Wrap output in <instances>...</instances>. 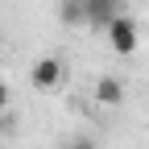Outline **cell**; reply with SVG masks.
Listing matches in <instances>:
<instances>
[{
    "label": "cell",
    "mask_w": 149,
    "mask_h": 149,
    "mask_svg": "<svg viewBox=\"0 0 149 149\" xmlns=\"http://www.w3.org/2000/svg\"><path fill=\"white\" fill-rule=\"evenodd\" d=\"M108 42H112V50L116 54H137V21H128V17L120 13V17H112L108 21Z\"/></svg>",
    "instance_id": "6da1fadb"
},
{
    "label": "cell",
    "mask_w": 149,
    "mask_h": 149,
    "mask_svg": "<svg viewBox=\"0 0 149 149\" xmlns=\"http://www.w3.org/2000/svg\"><path fill=\"white\" fill-rule=\"evenodd\" d=\"M29 79H33V87H42V91L58 87V83H62V62H58V58H37L33 70H29Z\"/></svg>",
    "instance_id": "7a4b0ae2"
},
{
    "label": "cell",
    "mask_w": 149,
    "mask_h": 149,
    "mask_svg": "<svg viewBox=\"0 0 149 149\" xmlns=\"http://www.w3.org/2000/svg\"><path fill=\"white\" fill-rule=\"evenodd\" d=\"M83 13H87V25L108 29L112 17H120V0H83Z\"/></svg>",
    "instance_id": "3957f363"
},
{
    "label": "cell",
    "mask_w": 149,
    "mask_h": 149,
    "mask_svg": "<svg viewBox=\"0 0 149 149\" xmlns=\"http://www.w3.org/2000/svg\"><path fill=\"white\" fill-rule=\"evenodd\" d=\"M95 100H100V104H108V108H116V104L124 100V83L116 79V74H104V79L95 83Z\"/></svg>",
    "instance_id": "277c9868"
},
{
    "label": "cell",
    "mask_w": 149,
    "mask_h": 149,
    "mask_svg": "<svg viewBox=\"0 0 149 149\" xmlns=\"http://www.w3.org/2000/svg\"><path fill=\"white\" fill-rule=\"evenodd\" d=\"M58 21H62V25H87L83 0H62V4H58Z\"/></svg>",
    "instance_id": "5b68a950"
},
{
    "label": "cell",
    "mask_w": 149,
    "mask_h": 149,
    "mask_svg": "<svg viewBox=\"0 0 149 149\" xmlns=\"http://www.w3.org/2000/svg\"><path fill=\"white\" fill-rule=\"evenodd\" d=\"M8 100H13V91H8V83H0V112L8 108Z\"/></svg>",
    "instance_id": "8992f818"
},
{
    "label": "cell",
    "mask_w": 149,
    "mask_h": 149,
    "mask_svg": "<svg viewBox=\"0 0 149 149\" xmlns=\"http://www.w3.org/2000/svg\"><path fill=\"white\" fill-rule=\"evenodd\" d=\"M66 149H95V145H91V141H87V137H74V141H70V145H66Z\"/></svg>",
    "instance_id": "52a82bcc"
},
{
    "label": "cell",
    "mask_w": 149,
    "mask_h": 149,
    "mask_svg": "<svg viewBox=\"0 0 149 149\" xmlns=\"http://www.w3.org/2000/svg\"><path fill=\"white\" fill-rule=\"evenodd\" d=\"M0 74H4V62H0Z\"/></svg>",
    "instance_id": "ba28073f"
}]
</instances>
